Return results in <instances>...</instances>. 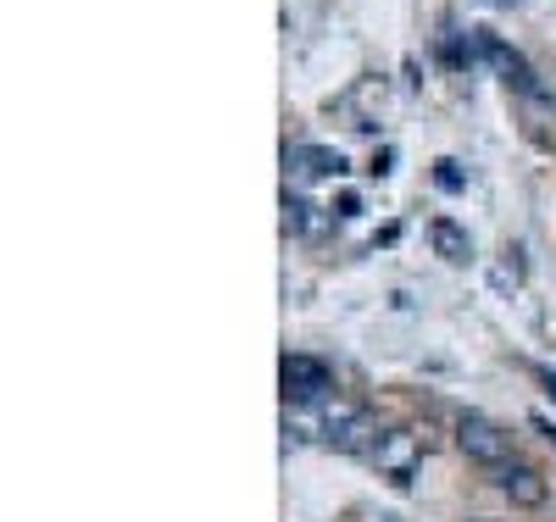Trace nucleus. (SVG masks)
I'll list each match as a JSON object with an SVG mask.
<instances>
[{"instance_id": "obj_1", "label": "nucleus", "mask_w": 556, "mask_h": 522, "mask_svg": "<svg viewBox=\"0 0 556 522\" xmlns=\"http://www.w3.org/2000/svg\"><path fill=\"white\" fill-rule=\"evenodd\" d=\"M379 422H374V411L367 406H345V400H334L329 411H323V440H329L334 450H345V456H367L379 445Z\"/></svg>"}, {"instance_id": "obj_2", "label": "nucleus", "mask_w": 556, "mask_h": 522, "mask_svg": "<svg viewBox=\"0 0 556 522\" xmlns=\"http://www.w3.org/2000/svg\"><path fill=\"white\" fill-rule=\"evenodd\" d=\"M278 384H285V400L290 406H312V400H323V395L334 390V372H329V361H323V356L295 351V356L278 361Z\"/></svg>"}, {"instance_id": "obj_3", "label": "nucleus", "mask_w": 556, "mask_h": 522, "mask_svg": "<svg viewBox=\"0 0 556 522\" xmlns=\"http://www.w3.org/2000/svg\"><path fill=\"white\" fill-rule=\"evenodd\" d=\"M456 445H462V456H468V461H479V467H490V472L513 461V440H506L495 422L479 417V411H468V417L456 422Z\"/></svg>"}, {"instance_id": "obj_4", "label": "nucleus", "mask_w": 556, "mask_h": 522, "mask_svg": "<svg viewBox=\"0 0 556 522\" xmlns=\"http://www.w3.org/2000/svg\"><path fill=\"white\" fill-rule=\"evenodd\" d=\"M367 456H374V467L384 472L395 489H406L417 479V467H424V445H417V434H406V429H384L379 445L367 450Z\"/></svg>"}, {"instance_id": "obj_5", "label": "nucleus", "mask_w": 556, "mask_h": 522, "mask_svg": "<svg viewBox=\"0 0 556 522\" xmlns=\"http://www.w3.org/2000/svg\"><path fill=\"white\" fill-rule=\"evenodd\" d=\"M285 173L295 183H317V178H340L345 173V156L329 151V145H290L285 151Z\"/></svg>"}, {"instance_id": "obj_6", "label": "nucleus", "mask_w": 556, "mask_h": 522, "mask_svg": "<svg viewBox=\"0 0 556 522\" xmlns=\"http://www.w3.org/2000/svg\"><path fill=\"white\" fill-rule=\"evenodd\" d=\"M495 489L501 495H513V506H545V479H540V472L529 467V461H506V467H495Z\"/></svg>"}, {"instance_id": "obj_7", "label": "nucleus", "mask_w": 556, "mask_h": 522, "mask_svg": "<svg viewBox=\"0 0 556 522\" xmlns=\"http://www.w3.org/2000/svg\"><path fill=\"white\" fill-rule=\"evenodd\" d=\"M285 228L301 233V240H323V233L334 228V217L323 212V206H312V201H301V195H290V189H285Z\"/></svg>"}, {"instance_id": "obj_8", "label": "nucleus", "mask_w": 556, "mask_h": 522, "mask_svg": "<svg viewBox=\"0 0 556 522\" xmlns=\"http://www.w3.org/2000/svg\"><path fill=\"white\" fill-rule=\"evenodd\" d=\"M429 245H434L445 262H468V256H473V240H468V233H462L451 217H434V222H429Z\"/></svg>"}, {"instance_id": "obj_9", "label": "nucleus", "mask_w": 556, "mask_h": 522, "mask_svg": "<svg viewBox=\"0 0 556 522\" xmlns=\"http://www.w3.org/2000/svg\"><path fill=\"white\" fill-rule=\"evenodd\" d=\"M434 167H440V173H434V178H440V189H462V173H456V162H434Z\"/></svg>"}, {"instance_id": "obj_10", "label": "nucleus", "mask_w": 556, "mask_h": 522, "mask_svg": "<svg viewBox=\"0 0 556 522\" xmlns=\"http://www.w3.org/2000/svg\"><path fill=\"white\" fill-rule=\"evenodd\" d=\"M534 378H540V390L556 400V372H551V367H534Z\"/></svg>"}, {"instance_id": "obj_11", "label": "nucleus", "mask_w": 556, "mask_h": 522, "mask_svg": "<svg viewBox=\"0 0 556 522\" xmlns=\"http://www.w3.org/2000/svg\"><path fill=\"white\" fill-rule=\"evenodd\" d=\"M534 429H540V434H545V440L556 445V429H551V422H545V417H534Z\"/></svg>"}, {"instance_id": "obj_12", "label": "nucleus", "mask_w": 556, "mask_h": 522, "mask_svg": "<svg viewBox=\"0 0 556 522\" xmlns=\"http://www.w3.org/2000/svg\"><path fill=\"white\" fill-rule=\"evenodd\" d=\"M490 7H523V0H490Z\"/></svg>"}, {"instance_id": "obj_13", "label": "nucleus", "mask_w": 556, "mask_h": 522, "mask_svg": "<svg viewBox=\"0 0 556 522\" xmlns=\"http://www.w3.org/2000/svg\"><path fill=\"white\" fill-rule=\"evenodd\" d=\"M379 522H406V517H379Z\"/></svg>"}]
</instances>
